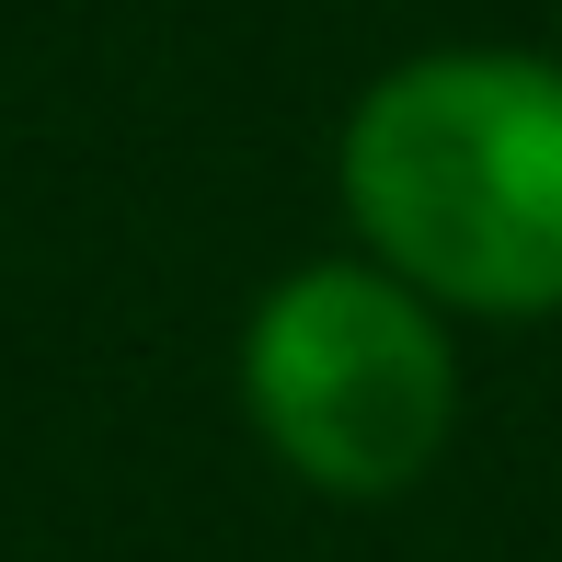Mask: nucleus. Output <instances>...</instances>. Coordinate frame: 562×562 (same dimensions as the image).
Here are the masks:
<instances>
[{"label": "nucleus", "instance_id": "nucleus-2", "mask_svg": "<svg viewBox=\"0 0 562 562\" xmlns=\"http://www.w3.org/2000/svg\"><path fill=\"white\" fill-rule=\"evenodd\" d=\"M241 402H252V437L311 494H345V505L414 494L459 425L448 311L368 252L299 265L265 288V311L241 334Z\"/></svg>", "mask_w": 562, "mask_h": 562}, {"label": "nucleus", "instance_id": "nucleus-1", "mask_svg": "<svg viewBox=\"0 0 562 562\" xmlns=\"http://www.w3.org/2000/svg\"><path fill=\"white\" fill-rule=\"evenodd\" d=\"M334 172L368 265H391L437 311H562V58L425 46L356 92Z\"/></svg>", "mask_w": 562, "mask_h": 562}]
</instances>
